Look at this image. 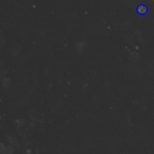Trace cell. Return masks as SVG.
Masks as SVG:
<instances>
[{
  "mask_svg": "<svg viewBox=\"0 0 154 154\" xmlns=\"http://www.w3.org/2000/svg\"><path fill=\"white\" fill-rule=\"evenodd\" d=\"M130 60L132 62H137L139 60V54L137 53H132L130 55Z\"/></svg>",
  "mask_w": 154,
  "mask_h": 154,
  "instance_id": "obj_3",
  "label": "cell"
},
{
  "mask_svg": "<svg viewBox=\"0 0 154 154\" xmlns=\"http://www.w3.org/2000/svg\"><path fill=\"white\" fill-rule=\"evenodd\" d=\"M84 47H85V44L84 42H78L76 45V49L77 51H79V52H82L84 50Z\"/></svg>",
  "mask_w": 154,
  "mask_h": 154,
  "instance_id": "obj_2",
  "label": "cell"
},
{
  "mask_svg": "<svg viewBox=\"0 0 154 154\" xmlns=\"http://www.w3.org/2000/svg\"><path fill=\"white\" fill-rule=\"evenodd\" d=\"M136 10H137V12L141 15L146 14L147 13V11H148V8H147V6L142 4L139 5L137 7Z\"/></svg>",
  "mask_w": 154,
  "mask_h": 154,
  "instance_id": "obj_1",
  "label": "cell"
},
{
  "mask_svg": "<svg viewBox=\"0 0 154 154\" xmlns=\"http://www.w3.org/2000/svg\"><path fill=\"white\" fill-rule=\"evenodd\" d=\"M7 149H8V150H7V151H8L9 153H13V151H14V150H11V149H13V148H11V147H8Z\"/></svg>",
  "mask_w": 154,
  "mask_h": 154,
  "instance_id": "obj_5",
  "label": "cell"
},
{
  "mask_svg": "<svg viewBox=\"0 0 154 154\" xmlns=\"http://www.w3.org/2000/svg\"><path fill=\"white\" fill-rule=\"evenodd\" d=\"M2 83L3 85H4V87H5V88H8V87H10L11 86V80L9 79V78H5Z\"/></svg>",
  "mask_w": 154,
  "mask_h": 154,
  "instance_id": "obj_4",
  "label": "cell"
}]
</instances>
